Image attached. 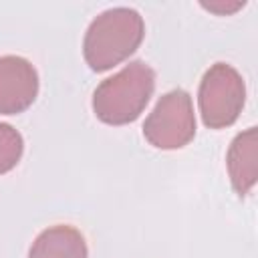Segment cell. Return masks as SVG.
Returning a JSON list of instances; mask_svg holds the SVG:
<instances>
[{"label":"cell","instance_id":"8","mask_svg":"<svg viewBox=\"0 0 258 258\" xmlns=\"http://www.w3.org/2000/svg\"><path fill=\"white\" fill-rule=\"evenodd\" d=\"M24 151L22 135L8 123H0V175L14 169Z\"/></svg>","mask_w":258,"mask_h":258},{"label":"cell","instance_id":"4","mask_svg":"<svg viewBox=\"0 0 258 258\" xmlns=\"http://www.w3.org/2000/svg\"><path fill=\"white\" fill-rule=\"evenodd\" d=\"M145 139L157 149H181L196 135L191 97L183 89L163 93L143 123Z\"/></svg>","mask_w":258,"mask_h":258},{"label":"cell","instance_id":"2","mask_svg":"<svg viewBox=\"0 0 258 258\" xmlns=\"http://www.w3.org/2000/svg\"><path fill=\"white\" fill-rule=\"evenodd\" d=\"M153 89L155 71L143 60H131L101 81L93 93V111L107 125H127L143 113Z\"/></svg>","mask_w":258,"mask_h":258},{"label":"cell","instance_id":"1","mask_svg":"<svg viewBox=\"0 0 258 258\" xmlns=\"http://www.w3.org/2000/svg\"><path fill=\"white\" fill-rule=\"evenodd\" d=\"M145 36L143 16L127 6L103 10L91 20L83 38V54L87 64L97 71H109L129 58Z\"/></svg>","mask_w":258,"mask_h":258},{"label":"cell","instance_id":"5","mask_svg":"<svg viewBox=\"0 0 258 258\" xmlns=\"http://www.w3.org/2000/svg\"><path fill=\"white\" fill-rule=\"evenodd\" d=\"M36 95L38 73L32 62L16 54L0 56V113H22L34 103Z\"/></svg>","mask_w":258,"mask_h":258},{"label":"cell","instance_id":"6","mask_svg":"<svg viewBox=\"0 0 258 258\" xmlns=\"http://www.w3.org/2000/svg\"><path fill=\"white\" fill-rule=\"evenodd\" d=\"M228 175L232 187L242 198L246 196L252 185L256 183L258 175V131L256 127H248L246 131L238 133L228 149L226 155Z\"/></svg>","mask_w":258,"mask_h":258},{"label":"cell","instance_id":"3","mask_svg":"<svg viewBox=\"0 0 258 258\" xmlns=\"http://www.w3.org/2000/svg\"><path fill=\"white\" fill-rule=\"evenodd\" d=\"M246 103V85L242 75L226 62L212 64L198 91L202 121L210 129H224L236 123Z\"/></svg>","mask_w":258,"mask_h":258},{"label":"cell","instance_id":"7","mask_svg":"<svg viewBox=\"0 0 258 258\" xmlns=\"http://www.w3.org/2000/svg\"><path fill=\"white\" fill-rule=\"evenodd\" d=\"M87 242L83 234L69 226L56 224L42 230L30 246L28 258H87Z\"/></svg>","mask_w":258,"mask_h":258}]
</instances>
